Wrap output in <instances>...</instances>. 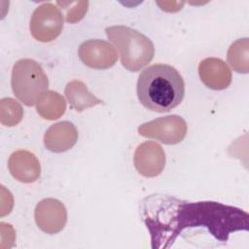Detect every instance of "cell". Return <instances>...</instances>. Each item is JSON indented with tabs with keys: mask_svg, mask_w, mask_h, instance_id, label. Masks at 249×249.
I'll return each mask as SVG.
<instances>
[{
	"mask_svg": "<svg viewBox=\"0 0 249 249\" xmlns=\"http://www.w3.org/2000/svg\"><path fill=\"white\" fill-rule=\"evenodd\" d=\"M31 35L39 42L48 43L56 39L63 28V15L53 3H43L38 6L30 19Z\"/></svg>",
	"mask_w": 249,
	"mask_h": 249,
	"instance_id": "5b68a950",
	"label": "cell"
},
{
	"mask_svg": "<svg viewBox=\"0 0 249 249\" xmlns=\"http://www.w3.org/2000/svg\"><path fill=\"white\" fill-rule=\"evenodd\" d=\"M64 93L70 107L76 112H82L102 103V100L93 95L80 80H73L67 83Z\"/></svg>",
	"mask_w": 249,
	"mask_h": 249,
	"instance_id": "4fadbf2b",
	"label": "cell"
},
{
	"mask_svg": "<svg viewBox=\"0 0 249 249\" xmlns=\"http://www.w3.org/2000/svg\"><path fill=\"white\" fill-rule=\"evenodd\" d=\"M78 140L75 125L67 121L52 124L44 135L45 147L53 153H63L70 150Z\"/></svg>",
	"mask_w": 249,
	"mask_h": 249,
	"instance_id": "7c38bea8",
	"label": "cell"
},
{
	"mask_svg": "<svg viewBox=\"0 0 249 249\" xmlns=\"http://www.w3.org/2000/svg\"><path fill=\"white\" fill-rule=\"evenodd\" d=\"M108 39L117 47L123 66L137 72L151 62L155 54L153 42L139 31L124 25L105 29Z\"/></svg>",
	"mask_w": 249,
	"mask_h": 249,
	"instance_id": "3957f363",
	"label": "cell"
},
{
	"mask_svg": "<svg viewBox=\"0 0 249 249\" xmlns=\"http://www.w3.org/2000/svg\"><path fill=\"white\" fill-rule=\"evenodd\" d=\"M38 228L49 234H54L63 230L67 222V210L64 204L53 197L42 199L34 211Z\"/></svg>",
	"mask_w": 249,
	"mask_h": 249,
	"instance_id": "52a82bcc",
	"label": "cell"
},
{
	"mask_svg": "<svg viewBox=\"0 0 249 249\" xmlns=\"http://www.w3.org/2000/svg\"><path fill=\"white\" fill-rule=\"evenodd\" d=\"M81 61L93 69H107L112 67L118 59L115 48L104 40H88L83 42L78 50Z\"/></svg>",
	"mask_w": 249,
	"mask_h": 249,
	"instance_id": "9c48e42d",
	"label": "cell"
},
{
	"mask_svg": "<svg viewBox=\"0 0 249 249\" xmlns=\"http://www.w3.org/2000/svg\"><path fill=\"white\" fill-rule=\"evenodd\" d=\"M142 219L151 235L152 248H168L187 228L205 227L220 241L231 232L249 230L247 212L215 201L188 202L153 195L142 201Z\"/></svg>",
	"mask_w": 249,
	"mask_h": 249,
	"instance_id": "6da1fadb",
	"label": "cell"
},
{
	"mask_svg": "<svg viewBox=\"0 0 249 249\" xmlns=\"http://www.w3.org/2000/svg\"><path fill=\"white\" fill-rule=\"evenodd\" d=\"M37 113L45 120L53 121L60 118L66 110V102L62 95L53 90H47L36 104Z\"/></svg>",
	"mask_w": 249,
	"mask_h": 249,
	"instance_id": "5bb4252c",
	"label": "cell"
},
{
	"mask_svg": "<svg viewBox=\"0 0 249 249\" xmlns=\"http://www.w3.org/2000/svg\"><path fill=\"white\" fill-rule=\"evenodd\" d=\"M165 160L163 149L154 141H146L138 145L133 156L135 169L147 178L160 175L164 169Z\"/></svg>",
	"mask_w": 249,
	"mask_h": 249,
	"instance_id": "ba28073f",
	"label": "cell"
},
{
	"mask_svg": "<svg viewBox=\"0 0 249 249\" xmlns=\"http://www.w3.org/2000/svg\"><path fill=\"white\" fill-rule=\"evenodd\" d=\"M198 75L201 82L209 89L221 90L231 82V71L221 58L207 57L199 62Z\"/></svg>",
	"mask_w": 249,
	"mask_h": 249,
	"instance_id": "30bf717a",
	"label": "cell"
},
{
	"mask_svg": "<svg viewBox=\"0 0 249 249\" xmlns=\"http://www.w3.org/2000/svg\"><path fill=\"white\" fill-rule=\"evenodd\" d=\"M228 62L238 73L249 71V41L248 38L238 39L228 51Z\"/></svg>",
	"mask_w": 249,
	"mask_h": 249,
	"instance_id": "9a60e30c",
	"label": "cell"
},
{
	"mask_svg": "<svg viewBox=\"0 0 249 249\" xmlns=\"http://www.w3.org/2000/svg\"><path fill=\"white\" fill-rule=\"evenodd\" d=\"M56 5L64 11V17L67 22L75 23L81 20L88 12L89 2L88 1H71V2H60L57 1Z\"/></svg>",
	"mask_w": 249,
	"mask_h": 249,
	"instance_id": "e0dca14e",
	"label": "cell"
},
{
	"mask_svg": "<svg viewBox=\"0 0 249 249\" xmlns=\"http://www.w3.org/2000/svg\"><path fill=\"white\" fill-rule=\"evenodd\" d=\"M187 130L185 120L177 115L158 118L138 127V133L141 136L156 139L167 145L180 143L185 138Z\"/></svg>",
	"mask_w": 249,
	"mask_h": 249,
	"instance_id": "8992f818",
	"label": "cell"
},
{
	"mask_svg": "<svg viewBox=\"0 0 249 249\" xmlns=\"http://www.w3.org/2000/svg\"><path fill=\"white\" fill-rule=\"evenodd\" d=\"M8 168L12 176L22 183H33L39 179L41 174L38 159L27 150L14 152L9 158Z\"/></svg>",
	"mask_w": 249,
	"mask_h": 249,
	"instance_id": "8fae6325",
	"label": "cell"
},
{
	"mask_svg": "<svg viewBox=\"0 0 249 249\" xmlns=\"http://www.w3.org/2000/svg\"><path fill=\"white\" fill-rule=\"evenodd\" d=\"M23 117L21 105L13 98L6 97L0 101V122L5 126L17 125Z\"/></svg>",
	"mask_w": 249,
	"mask_h": 249,
	"instance_id": "2e32d148",
	"label": "cell"
},
{
	"mask_svg": "<svg viewBox=\"0 0 249 249\" xmlns=\"http://www.w3.org/2000/svg\"><path fill=\"white\" fill-rule=\"evenodd\" d=\"M11 85L14 94L19 101L26 106H33L48 90L49 80L37 61L22 58L13 67Z\"/></svg>",
	"mask_w": 249,
	"mask_h": 249,
	"instance_id": "277c9868",
	"label": "cell"
},
{
	"mask_svg": "<svg viewBox=\"0 0 249 249\" xmlns=\"http://www.w3.org/2000/svg\"><path fill=\"white\" fill-rule=\"evenodd\" d=\"M137 96L148 110L164 113L177 107L185 95V82L171 65L153 64L145 68L137 80Z\"/></svg>",
	"mask_w": 249,
	"mask_h": 249,
	"instance_id": "7a4b0ae2",
	"label": "cell"
}]
</instances>
